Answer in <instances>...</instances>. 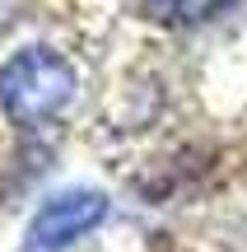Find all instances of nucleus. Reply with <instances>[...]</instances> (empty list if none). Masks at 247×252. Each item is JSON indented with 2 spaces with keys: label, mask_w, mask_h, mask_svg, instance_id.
Here are the masks:
<instances>
[{
  "label": "nucleus",
  "mask_w": 247,
  "mask_h": 252,
  "mask_svg": "<svg viewBox=\"0 0 247 252\" xmlns=\"http://www.w3.org/2000/svg\"><path fill=\"white\" fill-rule=\"evenodd\" d=\"M75 103V65L52 47H24L0 70V108L14 126H47Z\"/></svg>",
  "instance_id": "obj_1"
},
{
  "label": "nucleus",
  "mask_w": 247,
  "mask_h": 252,
  "mask_svg": "<svg viewBox=\"0 0 247 252\" xmlns=\"http://www.w3.org/2000/svg\"><path fill=\"white\" fill-rule=\"evenodd\" d=\"M168 9H173L177 19H210V14H220V9H229L233 0H164Z\"/></svg>",
  "instance_id": "obj_3"
},
{
  "label": "nucleus",
  "mask_w": 247,
  "mask_h": 252,
  "mask_svg": "<svg viewBox=\"0 0 247 252\" xmlns=\"http://www.w3.org/2000/svg\"><path fill=\"white\" fill-rule=\"evenodd\" d=\"M103 220H108V196L103 191H93V187L61 191L47 206H37V215L28 220L24 252H65L84 234H93Z\"/></svg>",
  "instance_id": "obj_2"
}]
</instances>
